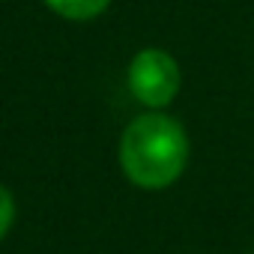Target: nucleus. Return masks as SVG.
Masks as SVG:
<instances>
[{
  "mask_svg": "<svg viewBox=\"0 0 254 254\" xmlns=\"http://www.w3.org/2000/svg\"><path fill=\"white\" fill-rule=\"evenodd\" d=\"M189 135L183 123L165 111H144L123 129L120 168L123 177L144 191L171 189L189 165Z\"/></svg>",
  "mask_w": 254,
  "mask_h": 254,
  "instance_id": "obj_1",
  "label": "nucleus"
},
{
  "mask_svg": "<svg viewBox=\"0 0 254 254\" xmlns=\"http://www.w3.org/2000/svg\"><path fill=\"white\" fill-rule=\"evenodd\" d=\"M126 87L144 108L165 111L183 90V69L171 51L141 48L126 69Z\"/></svg>",
  "mask_w": 254,
  "mask_h": 254,
  "instance_id": "obj_2",
  "label": "nucleus"
},
{
  "mask_svg": "<svg viewBox=\"0 0 254 254\" xmlns=\"http://www.w3.org/2000/svg\"><path fill=\"white\" fill-rule=\"evenodd\" d=\"M42 3L66 21H93L108 12L111 0H42Z\"/></svg>",
  "mask_w": 254,
  "mask_h": 254,
  "instance_id": "obj_3",
  "label": "nucleus"
},
{
  "mask_svg": "<svg viewBox=\"0 0 254 254\" xmlns=\"http://www.w3.org/2000/svg\"><path fill=\"white\" fill-rule=\"evenodd\" d=\"M12 224H15V197L3 183H0V242L9 236Z\"/></svg>",
  "mask_w": 254,
  "mask_h": 254,
  "instance_id": "obj_4",
  "label": "nucleus"
}]
</instances>
